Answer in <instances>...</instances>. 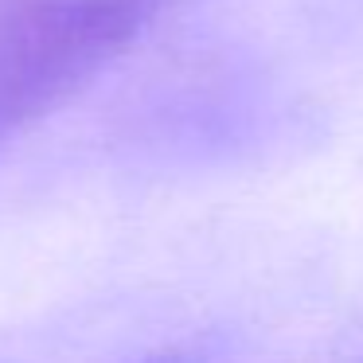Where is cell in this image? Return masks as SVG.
Masks as SVG:
<instances>
[{
    "mask_svg": "<svg viewBox=\"0 0 363 363\" xmlns=\"http://www.w3.org/2000/svg\"><path fill=\"white\" fill-rule=\"evenodd\" d=\"M168 0H51L0 32V137L98 74Z\"/></svg>",
    "mask_w": 363,
    "mask_h": 363,
    "instance_id": "6da1fadb",
    "label": "cell"
}]
</instances>
